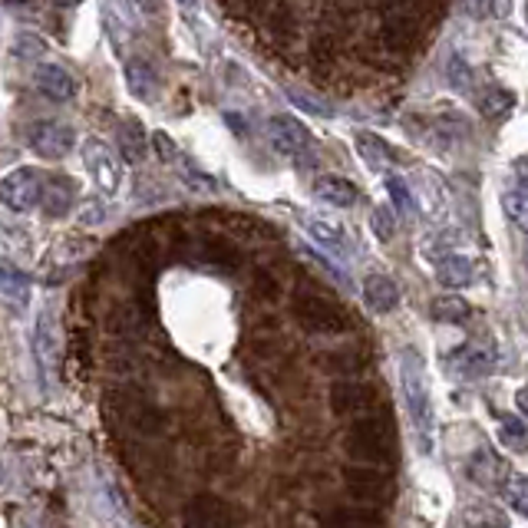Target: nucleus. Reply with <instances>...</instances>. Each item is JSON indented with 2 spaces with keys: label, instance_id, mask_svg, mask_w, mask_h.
Here are the masks:
<instances>
[{
  "label": "nucleus",
  "instance_id": "obj_1",
  "mask_svg": "<svg viewBox=\"0 0 528 528\" xmlns=\"http://www.w3.org/2000/svg\"><path fill=\"white\" fill-rule=\"evenodd\" d=\"M400 380H403V403L416 423L419 436H433V393H429V376L423 357L406 347L400 354Z\"/></svg>",
  "mask_w": 528,
  "mask_h": 528
},
{
  "label": "nucleus",
  "instance_id": "obj_2",
  "mask_svg": "<svg viewBox=\"0 0 528 528\" xmlns=\"http://www.w3.org/2000/svg\"><path fill=\"white\" fill-rule=\"evenodd\" d=\"M347 449H350L354 459H364V463L376 465L380 459L390 455L393 436H390V429L383 426V423H376V416L370 413V416H360L354 423L350 436H347Z\"/></svg>",
  "mask_w": 528,
  "mask_h": 528
},
{
  "label": "nucleus",
  "instance_id": "obj_3",
  "mask_svg": "<svg viewBox=\"0 0 528 528\" xmlns=\"http://www.w3.org/2000/svg\"><path fill=\"white\" fill-rule=\"evenodd\" d=\"M294 314L301 320V328L318 330V334H334V330L354 328V314H347L340 304H334L330 298H320V294H308L294 304Z\"/></svg>",
  "mask_w": 528,
  "mask_h": 528
},
{
  "label": "nucleus",
  "instance_id": "obj_4",
  "mask_svg": "<svg viewBox=\"0 0 528 528\" xmlns=\"http://www.w3.org/2000/svg\"><path fill=\"white\" fill-rule=\"evenodd\" d=\"M44 191H46V179L37 169H14V172L0 182V201H4L10 211L24 215V211L37 209L40 201H44Z\"/></svg>",
  "mask_w": 528,
  "mask_h": 528
},
{
  "label": "nucleus",
  "instance_id": "obj_5",
  "mask_svg": "<svg viewBox=\"0 0 528 528\" xmlns=\"http://www.w3.org/2000/svg\"><path fill=\"white\" fill-rule=\"evenodd\" d=\"M268 139H271V146L278 152L294 159V162H308L310 149H314L310 129L304 122H298L294 116H271V122H268Z\"/></svg>",
  "mask_w": 528,
  "mask_h": 528
},
{
  "label": "nucleus",
  "instance_id": "obj_6",
  "mask_svg": "<svg viewBox=\"0 0 528 528\" xmlns=\"http://www.w3.org/2000/svg\"><path fill=\"white\" fill-rule=\"evenodd\" d=\"M27 146L34 149L40 159H64V155L76 146V136H73V129L64 126V122L37 119V122L27 129Z\"/></svg>",
  "mask_w": 528,
  "mask_h": 528
},
{
  "label": "nucleus",
  "instance_id": "obj_7",
  "mask_svg": "<svg viewBox=\"0 0 528 528\" xmlns=\"http://www.w3.org/2000/svg\"><path fill=\"white\" fill-rule=\"evenodd\" d=\"M83 162H86V172L93 175L96 189L106 191V195H116L119 185H122V165H119L116 155L106 149V142H100V139L83 142Z\"/></svg>",
  "mask_w": 528,
  "mask_h": 528
},
{
  "label": "nucleus",
  "instance_id": "obj_8",
  "mask_svg": "<svg viewBox=\"0 0 528 528\" xmlns=\"http://www.w3.org/2000/svg\"><path fill=\"white\" fill-rule=\"evenodd\" d=\"M330 406L337 413H350V416H370L376 406V386L364 380H340L330 386Z\"/></svg>",
  "mask_w": 528,
  "mask_h": 528
},
{
  "label": "nucleus",
  "instance_id": "obj_9",
  "mask_svg": "<svg viewBox=\"0 0 528 528\" xmlns=\"http://www.w3.org/2000/svg\"><path fill=\"white\" fill-rule=\"evenodd\" d=\"M0 301L7 304L14 314L30 304V278L27 271H20L17 264L0 261Z\"/></svg>",
  "mask_w": 528,
  "mask_h": 528
},
{
  "label": "nucleus",
  "instance_id": "obj_10",
  "mask_svg": "<svg viewBox=\"0 0 528 528\" xmlns=\"http://www.w3.org/2000/svg\"><path fill=\"white\" fill-rule=\"evenodd\" d=\"M189 525L191 528H235V515L225 502L215 495H199L189 505Z\"/></svg>",
  "mask_w": 528,
  "mask_h": 528
},
{
  "label": "nucleus",
  "instance_id": "obj_11",
  "mask_svg": "<svg viewBox=\"0 0 528 528\" xmlns=\"http://www.w3.org/2000/svg\"><path fill=\"white\" fill-rule=\"evenodd\" d=\"M37 90L44 93L46 100H54V103H66V100H73L76 96V80L70 73H66L64 66H56V64H44L37 70Z\"/></svg>",
  "mask_w": 528,
  "mask_h": 528
},
{
  "label": "nucleus",
  "instance_id": "obj_12",
  "mask_svg": "<svg viewBox=\"0 0 528 528\" xmlns=\"http://www.w3.org/2000/svg\"><path fill=\"white\" fill-rule=\"evenodd\" d=\"M475 271H479V264H475L473 258L449 255L436 264V281L443 284V288H449V291H463V288H469V284L475 281Z\"/></svg>",
  "mask_w": 528,
  "mask_h": 528
},
{
  "label": "nucleus",
  "instance_id": "obj_13",
  "mask_svg": "<svg viewBox=\"0 0 528 528\" xmlns=\"http://www.w3.org/2000/svg\"><path fill=\"white\" fill-rule=\"evenodd\" d=\"M314 195L324 199L328 205H334V209H350L360 199L357 185L350 179H344V175H320L318 182H314Z\"/></svg>",
  "mask_w": 528,
  "mask_h": 528
},
{
  "label": "nucleus",
  "instance_id": "obj_14",
  "mask_svg": "<svg viewBox=\"0 0 528 528\" xmlns=\"http://www.w3.org/2000/svg\"><path fill=\"white\" fill-rule=\"evenodd\" d=\"M364 301L374 314H390L400 304V291L386 274H370L364 281Z\"/></svg>",
  "mask_w": 528,
  "mask_h": 528
},
{
  "label": "nucleus",
  "instance_id": "obj_15",
  "mask_svg": "<svg viewBox=\"0 0 528 528\" xmlns=\"http://www.w3.org/2000/svg\"><path fill=\"white\" fill-rule=\"evenodd\" d=\"M73 201H76V189L66 175L46 179V191H44V201H40V205H44V211L50 215V219H64V215H70Z\"/></svg>",
  "mask_w": 528,
  "mask_h": 528
},
{
  "label": "nucleus",
  "instance_id": "obj_16",
  "mask_svg": "<svg viewBox=\"0 0 528 528\" xmlns=\"http://www.w3.org/2000/svg\"><path fill=\"white\" fill-rule=\"evenodd\" d=\"M354 146H357V152H360V159H364L374 172H386V169L396 162V155L386 146V139H380L376 132H357Z\"/></svg>",
  "mask_w": 528,
  "mask_h": 528
},
{
  "label": "nucleus",
  "instance_id": "obj_17",
  "mask_svg": "<svg viewBox=\"0 0 528 528\" xmlns=\"http://www.w3.org/2000/svg\"><path fill=\"white\" fill-rule=\"evenodd\" d=\"M347 485L357 499H383V492H386V479L376 473V465H350Z\"/></svg>",
  "mask_w": 528,
  "mask_h": 528
},
{
  "label": "nucleus",
  "instance_id": "obj_18",
  "mask_svg": "<svg viewBox=\"0 0 528 528\" xmlns=\"http://www.w3.org/2000/svg\"><path fill=\"white\" fill-rule=\"evenodd\" d=\"M453 364L459 374H465L469 380H479V376H489L492 370V354L485 350V347H475V344H463L459 350L453 354Z\"/></svg>",
  "mask_w": 528,
  "mask_h": 528
},
{
  "label": "nucleus",
  "instance_id": "obj_19",
  "mask_svg": "<svg viewBox=\"0 0 528 528\" xmlns=\"http://www.w3.org/2000/svg\"><path fill=\"white\" fill-rule=\"evenodd\" d=\"M429 314L439 320V324H465V320L473 318V308L465 304V298H436V301L429 304Z\"/></svg>",
  "mask_w": 528,
  "mask_h": 528
},
{
  "label": "nucleus",
  "instance_id": "obj_20",
  "mask_svg": "<svg viewBox=\"0 0 528 528\" xmlns=\"http://www.w3.org/2000/svg\"><path fill=\"white\" fill-rule=\"evenodd\" d=\"M502 495H505V505H509L515 515H522V519L528 522V475H522V473L505 475Z\"/></svg>",
  "mask_w": 528,
  "mask_h": 528
},
{
  "label": "nucleus",
  "instance_id": "obj_21",
  "mask_svg": "<svg viewBox=\"0 0 528 528\" xmlns=\"http://www.w3.org/2000/svg\"><path fill=\"white\" fill-rule=\"evenodd\" d=\"M119 149H122L126 162H142L146 159V132H142L136 119L119 129Z\"/></svg>",
  "mask_w": 528,
  "mask_h": 528
},
{
  "label": "nucleus",
  "instance_id": "obj_22",
  "mask_svg": "<svg viewBox=\"0 0 528 528\" xmlns=\"http://www.w3.org/2000/svg\"><path fill=\"white\" fill-rule=\"evenodd\" d=\"M126 76H129V90H132V96H139V100H152L155 70L146 64V60H129Z\"/></svg>",
  "mask_w": 528,
  "mask_h": 528
},
{
  "label": "nucleus",
  "instance_id": "obj_23",
  "mask_svg": "<svg viewBox=\"0 0 528 528\" xmlns=\"http://www.w3.org/2000/svg\"><path fill=\"white\" fill-rule=\"evenodd\" d=\"M304 225H308L310 238H314L318 245H324L328 251H344V231H340L334 221H324V219H314V215H308V219H304Z\"/></svg>",
  "mask_w": 528,
  "mask_h": 528
},
{
  "label": "nucleus",
  "instance_id": "obj_24",
  "mask_svg": "<svg viewBox=\"0 0 528 528\" xmlns=\"http://www.w3.org/2000/svg\"><path fill=\"white\" fill-rule=\"evenodd\" d=\"M499 439H502V446L512 449V453H525L528 449V423L522 416H502Z\"/></svg>",
  "mask_w": 528,
  "mask_h": 528
},
{
  "label": "nucleus",
  "instance_id": "obj_25",
  "mask_svg": "<svg viewBox=\"0 0 528 528\" xmlns=\"http://www.w3.org/2000/svg\"><path fill=\"white\" fill-rule=\"evenodd\" d=\"M50 354H54V334H50V318H46V314H40V318H37V330H34V357H37L44 380L50 376Z\"/></svg>",
  "mask_w": 528,
  "mask_h": 528
},
{
  "label": "nucleus",
  "instance_id": "obj_26",
  "mask_svg": "<svg viewBox=\"0 0 528 528\" xmlns=\"http://www.w3.org/2000/svg\"><path fill=\"white\" fill-rule=\"evenodd\" d=\"M502 209L519 231H528V189H509L502 195Z\"/></svg>",
  "mask_w": 528,
  "mask_h": 528
},
{
  "label": "nucleus",
  "instance_id": "obj_27",
  "mask_svg": "<svg viewBox=\"0 0 528 528\" xmlns=\"http://www.w3.org/2000/svg\"><path fill=\"white\" fill-rule=\"evenodd\" d=\"M512 103H515V96H512L509 90L489 86V90H483V96H479V110H483V116L499 119V116H505V112L512 110Z\"/></svg>",
  "mask_w": 528,
  "mask_h": 528
},
{
  "label": "nucleus",
  "instance_id": "obj_28",
  "mask_svg": "<svg viewBox=\"0 0 528 528\" xmlns=\"http://www.w3.org/2000/svg\"><path fill=\"white\" fill-rule=\"evenodd\" d=\"M465 522H469V528H505L509 525L505 515H502V509H492V505H469V509H465Z\"/></svg>",
  "mask_w": 528,
  "mask_h": 528
},
{
  "label": "nucleus",
  "instance_id": "obj_29",
  "mask_svg": "<svg viewBox=\"0 0 528 528\" xmlns=\"http://www.w3.org/2000/svg\"><path fill=\"white\" fill-rule=\"evenodd\" d=\"M455 238L459 235H453V231H439V235H433V238H426L423 241V255L429 258V261H443V258H449V255H455Z\"/></svg>",
  "mask_w": 528,
  "mask_h": 528
},
{
  "label": "nucleus",
  "instance_id": "obj_30",
  "mask_svg": "<svg viewBox=\"0 0 528 528\" xmlns=\"http://www.w3.org/2000/svg\"><path fill=\"white\" fill-rule=\"evenodd\" d=\"M370 228H374V235L380 241H390L396 235V219H393V209L390 205H376L374 215H370Z\"/></svg>",
  "mask_w": 528,
  "mask_h": 528
},
{
  "label": "nucleus",
  "instance_id": "obj_31",
  "mask_svg": "<svg viewBox=\"0 0 528 528\" xmlns=\"http://www.w3.org/2000/svg\"><path fill=\"white\" fill-rule=\"evenodd\" d=\"M386 191H390L393 205H396V209H400V211H406V215H410V211L416 209V201H413L410 185L403 182V179H396V175H390V179H386Z\"/></svg>",
  "mask_w": 528,
  "mask_h": 528
},
{
  "label": "nucleus",
  "instance_id": "obj_32",
  "mask_svg": "<svg viewBox=\"0 0 528 528\" xmlns=\"http://www.w3.org/2000/svg\"><path fill=\"white\" fill-rule=\"evenodd\" d=\"M449 83L459 86V90H469V83H473V70H469V64H465L459 54H455L453 64H449Z\"/></svg>",
  "mask_w": 528,
  "mask_h": 528
},
{
  "label": "nucleus",
  "instance_id": "obj_33",
  "mask_svg": "<svg viewBox=\"0 0 528 528\" xmlns=\"http://www.w3.org/2000/svg\"><path fill=\"white\" fill-rule=\"evenodd\" d=\"M152 149L159 152V159H162V162H172V159H175V142L165 136V132H155V136H152Z\"/></svg>",
  "mask_w": 528,
  "mask_h": 528
},
{
  "label": "nucleus",
  "instance_id": "obj_34",
  "mask_svg": "<svg viewBox=\"0 0 528 528\" xmlns=\"http://www.w3.org/2000/svg\"><path fill=\"white\" fill-rule=\"evenodd\" d=\"M475 4H479V14H483V17H492V14H495V0H475Z\"/></svg>",
  "mask_w": 528,
  "mask_h": 528
},
{
  "label": "nucleus",
  "instance_id": "obj_35",
  "mask_svg": "<svg viewBox=\"0 0 528 528\" xmlns=\"http://www.w3.org/2000/svg\"><path fill=\"white\" fill-rule=\"evenodd\" d=\"M515 400H519V410L528 416V386H522V390L515 393Z\"/></svg>",
  "mask_w": 528,
  "mask_h": 528
},
{
  "label": "nucleus",
  "instance_id": "obj_36",
  "mask_svg": "<svg viewBox=\"0 0 528 528\" xmlns=\"http://www.w3.org/2000/svg\"><path fill=\"white\" fill-rule=\"evenodd\" d=\"M136 4L146 10V14H155V10H159V0H136Z\"/></svg>",
  "mask_w": 528,
  "mask_h": 528
},
{
  "label": "nucleus",
  "instance_id": "obj_37",
  "mask_svg": "<svg viewBox=\"0 0 528 528\" xmlns=\"http://www.w3.org/2000/svg\"><path fill=\"white\" fill-rule=\"evenodd\" d=\"M56 7H76V4H80V0H54Z\"/></svg>",
  "mask_w": 528,
  "mask_h": 528
}]
</instances>
